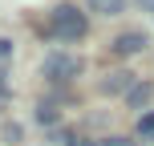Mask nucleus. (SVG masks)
<instances>
[{
	"label": "nucleus",
	"mask_w": 154,
	"mask_h": 146,
	"mask_svg": "<svg viewBox=\"0 0 154 146\" xmlns=\"http://www.w3.org/2000/svg\"><path fill=\"white\" fill-rule=\"evenodd\" d=\"M85 29H89V20H85L81 8H73V4H57L53 8V33L61 41H81Z\"/></svg>",
	"instance_id": "1"
},
{
	"label": "nucleus",
	"mask_w": 154,
	"mask_h": 146,
	"mask_svg": "<svg viewBox=\"0 0 154 146\" xmlns=\"http://www.w3.org/2000/svg\"><path fill=\"white\" fill-rule=\"evenodd\" d=\"M77 73H81V57H73V53H49L45 57V77L49 81H69Z\"/></svg>",
	"instance_id": "2"
},
{
	"label": "nucleus",
	"mask_w": 154,
	"mask_h": 146,
	"mask_svg": "<svg viewBox=\"0 0 154 146\" xmlns=\"http://www.w3.org/2000/svg\"><path fill=\"white\" fill-rule=\"evenodd\" d=\"M142 49H146V33H138V29L114 37V53L118 57H134V53H142Z\"/></svg>",
	"instance_id": "3"
},
{
	"label": "nucleus",
	"mask_w": 154,
	"mask_h": 146,
	"mask_svg": "<svg viewBox=\"0 0 154 146\" xmlns=\"http://www.w3.org/2000/svg\"><path fill=\"white\" fill-rule=\"evenodd\" d=\"M134 89V73L126 69V73H109L106 81H101V93H130Z\"/></svg>",
	"instance_id": "4"
},
{
	"label": "nucleus",
	"mask_w": 154,
	"mask_h": 146,
	"mask_svg": "<svg viewBox=\"0 0 154 146\" xmlns=\"http://www.w3.org/2000/svg\"><path fill=\"white\" fill-rule=\"evenodd\" d=\"M150 98H154V85H150V81H142V85H134V89L126 93V106H130V110H142Z\"/></svg>",
	"instance_id": "5"
},
{
	"label": "nucleus",
	"mask_w": 154,
	"mask_h": 146,
	"mask_svg": "<svg viewBox=\"0 0 154 146\" xmlns=\"http://www.w3.org/2000/svg\"><path fill=\"white\" fill-rule=\"evenodd\" d=\"M85 4H89L97 16H118V12L126 8V0H85Z\"/></svg>",
	"instance_id": "6"
},
{
	"label": "nucleus",
	"mask_w": 154,
	"mask_h": 146,
	"mask_svg": "<svg viewBox=\"0 0 154 146\" xmlns=\"http://www.w3.org/2000/svg\"><path fill=\"white\" fill-rule=\"evenodd\" d=\"M138 134H142V138H154V114H142L138 118Z\"/></svg>",
	"instance_id": "7"
},
{
	"label": "nucleus",
	"mask_w": 154,
	"mask_h": 146,
	"mask_svg": "<svg viewBox=\"0 0 154 146\" xmlns=\"http://www.w3.org/2000/svg\"><path fill=\"white\" fill-rule=\"evenodd\" d=\"M101 146H138V142H130V138H122V134H114V138H106Z\"/></svg>",
	"instance_id": "8"
},
{
	"label": "nucleus",
	"mask_w": 154,
	"mask_h": 146,
	"mask_svg": "<svg viewBox=\"0 0 154 146\" xmlns=\"http://www.w3.org/2000/svg\"><path fill=\"white\" fill-rule=\"evenodd\" d=\"M37 118H41V122H53L57 110H53V106H41V110H37Z\"/></svg>",
	"instance_id": "9"
},
{
	"label": "nucleus",
	"mask_w": 154,
	"mask_h": 146,
	"mask_svg": "<svg viewBox=\"0 0 154 146\" xmlns=\"http://www.w3.org/2000/svg\"><path fill=\"white\" fill-rule=\"evenodd\" d=\"M8 53H12V49H8V41H0V61H8Z\"/></svg>",
	"instance_id": "10"
},
{
	"label": "nucleus",
	"mask_w": 154,
	"mask_h": 146,
	"mask_svg": "<svg viewBox=\"0 0 154 146\" xmlns=\"http://www.w3.org/2000/svg\"><path fill=\"white\" fill-rule=\"evenodd\" d=\"M138 4H142V8H146V12H154V0H138Z\"/></svg>",
	"instance_id": "11"
},
{
	"label": "nucleus",
	"mask_w": 154,
	"mask_h": 146,
	"mask_svg": "<svg viewBox=\"0 0 154 146\" xmlns=\"http://www.w3.org/2000/svg\"><path fill=\"white\" fill-rule=\"evenodd\" d=\"M77 146H97V142H77Z\"/></svg>",
	"instance_id": "12"
}]
</instances>
